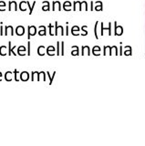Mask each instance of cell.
I'll list each match as a JSON object with an SVG mask.
<instances>
[{
    "mask_svg": "<svg viewBox=\"0 0 145 146\" xmlns=\"http://www.w3.org/2000/svg\"><path fill=\"white\" fill-rule=\"evenodd\" d=\"M37 34V28L35 26H28V39H30V37Z\"/></svg>",
    "mask_w": 145,
    "mask_h": 146,
    "instance_id": "obj_1",
    "label": "cell"
},
{
    "mask_svg": "<svg viewBox=\"0 0 145 146\" xmlns=\"http://www.w3.org/2000/svg\"><path fill=\"white\" fill-rule=\"evenodd\" d=\"M59 29L61 30V35H65V33H64V28H63L62 26H59L58 25V21H56L55 22V36H58L59 35Z\"/></svg>",
    "mask_w": 145,
    "mask_h": 146,
    "instance_id": "obj_2",
    "label": "cell"
},
{
    "mask_svg": "<svg viewBox=\"0 0 145 146\" xmlns=\"http://www.w3.org/2000/svg\"><path fill=\"white\" fill-rule=\"evenodd\" d=\"M56 9H58V10H61L62 8H61V4L59 1H53L52 2V10L55 11Z\"/></svg>",
    "mask_w": 145,
    "mask_h": 146,
    "instance_id": "obj_3",
    "label": "cell"
},
{
    "mask_svg": "<svg viewBox=\"0 0 145 146\" xmlns=\"http://www.w3.org/2000/svg\"><path fill=\"white\" fill-rule=\"evenodd\" d=\"M12 9L17 11L18 8H17V4L16 1H9L8 2V10L11 11Z\"/></svg>",
    "mask_w": 145,
    "mask_h": 146,
    "instance_id": "obj_4",
    "label": "cell"
},
{
    "mask_svg": "<svg viewBox=\"0 0 145 146\" xmlns=\"http://www.w3.org/2000/svg\"><path fill=\"white\" fill-rule=\"evenodd\" d=\"M20 80L22 81H28L29 80V73L28 71H23L20 73Z\"/></svg>",
    "mask_w": 145,
    "mask_h": 146,
    "instance_id": "obj_5",
    "label": "cell"
},
{
    "mask_svg": "<svg viewBox=\"0 0 145 146\" xmlns=\"http://www.w3.org/2000/svg\"><path fill=\"white\" fill-rule=\"evenodd\" d=\"M16 34L17 36H23L25 34V28L23 26H18L16 28Z\"/></svg>",
    "mask_w": 145,
    "mask_h": 146,
    "instance_id": "obj_6",
    "label": "cell"
},
{
    "mask_svg": "<svg viewBox=\"0 0 145 146\" xmlns=\"http://www.w3.org/2000/svg\"><path fill=\"white\" fill-rule=\"evenodd\" d=\"M10 31L11 33V36L14 35V28L12 26H7V27H5V36H7L8 35V32Z\"/></svg>",
    "mask_w": 145,
    "mask_h": 146,
    "instance_id": "obj_7",
    "label": "cell"
},
{
    "mask_svg": "<svg viewBox=\"0 0 145 146\" xmlns=\"http://www.w3.org/2000/svg\"><path fill=\"white\" fill-rule=\"evenodd\" d=\"M80 29L78 26H74V27H72V28H71V34H72L73 36H79L80 35Z\"/></svg>",
    "mask_w": 145,
    "mask_h": 146,
    "instance_id": "obj_8",
    "label": "cell"
},
{
    "mask_svg": "<svg viewBox=\"0 0 145 146\" xmlns=\"http://www.w3.org/2000/svg\"><path fill=\"white\" fill-rule=\"evenodd\" d=\"M27 7H28V1H21L19 3V10L26 11L27 10Z\"/></svg>",
    "mask_w": 145,
    "mask_h": 146,
    "instance_id": "obj_9",
    "label": "cell"
},
{
    "mask_svg": "<svg viewBox=\"0 0 145 146\" xmlns=\"http://www.w3.org/2000/svg\"><path fill=\"white\" fill-rule=\"evenodd\" d=\"M46 52L48 56H54L55 55V48L53 46H49V47H48Z\"/></svg>",
    "mask_w": 145,
    "mask_h": 146,
    "instance_id": "obj_10",
    "label": "cell"
},
{
    "mask_svg": "<svg viewBox=\"0 0 145 146\" xmlns=\"http://www.w3.org/2000/svg\"><path fill=\"white\" fill-rule=\"evenodd\" d=\"M63 9L65 11H70L71 10V3L69 1H66L63 4Z\"/></svg>",
    "mask_w": 145,
    "mask_h": 146,
    "instance_id": "obj_11",
    "label": "cell"
},
{
    "mask_svg": "<svg viewBox=\"0 0 145 146\" xmlns=\"http://www.w3.org/2000/svg\"><path fill=\"white\" fill-rule=\"evenodd\" d=\"M17 54L20 56H25L26 55V47L25 46H20L18 47L17 49Z\"/></svg>",
    "mask_w": 145,
    "mask_h": 146,
    "instance_id": "obj_12",
    "label": "cell"
},
{
    "mask_svg": "<svg viewBox=\"0 0 145 146\" xmlns=\"http://www.w3.org/2000/svg\"><path fill=\"white\" fill-rule=\"evenodd\" d=\"M43 7H42V10L43 11H49L50 10V5L48 1H43Z\"/></svg>",
    "mask_w": 145,
    "mask_h": 146,
    "instance_id": "obj_13",
    "label": "cell"
},
{
    "mask_svg": "<svg viewBox=\"0 0 145 146\" xmlns=\"http://www.w3.org/2000/svg\"><path fill=\"white\" fill-rule=\"evenodd\" d=\"M38 28H39V29H41V30H39V31H38V35L39 36H46L47 35V28H46L45 26H40Z\"/></svg>",
    "mask_w": 145,
    "mask_h": 146,
    "instance_id": "obj_14",
    "label": "cell"
},
{
    "mask_svg": "<svg viewBox=\"0 0 145 146\" xmlns=\"http://www.w3.org/2000/svg\"><path fill=\"white\" fill-rule=\"evenodd\" d=\"M45 49L46 48L44 46H39L38 48V54L39 56H44L45 55Z\"/></svg>",
    "mask_w": 145,
    "mask_h": 146,
    "instance_id": "obj_15",
    "label": "cell"
},
{
    "mask_svg": "<svg viewBox=\"0 0 145 146\" xmlns=\"http://www.w3.org/2000/svg\"><path fill=\"white\" fill-rule=\"evenodd\" d=\"M12 74H13V72L7 71V72L5 73V80H7V81H11L12 80Z\"/></svg>",
    "mask_w": 145,
    "mask_h": 146,
    "instance_id": "obj_16",
    "label": "cell"
},
{
    "mask_svg": "<svg viewBox=\"0 0 145 146\" xmlns=\"http://www.w3.org/2000/svg\"><path fill=\"white\" fill-rule=\"evenodd\" d=\"M86 52L87 55H90V47L89 46H82V55L84 56Z\"/></svg>",
    "mask_w": 145,
    "mask_h": 146,
    "instance_id": "obj_17",
    "label": "cell"
},
{
    "mask_svg": "<svg viewBox=\"0 0 145 146\" xmlns=\"http://www.w3.org/2000/svg\"><path fill=\"white\" fill-rule=\"evenodd\" d=\"M0 55L1 56L7 55V47L6 46H1L0 47Z\"/></svg>",
    "mask_w": 145,
    "mask_h": 146,
    "instance_id": "obj_18",
    "label": "cell"
},
{
    "mask_svg": "<svg viewBox=\"0 0 145 146\" xmlns=\"http://www.w3.org/2000/svg\"><path fill=\"white\" fill-rule=\"evenodd\" d=\"M35 6H36V1H34V3H33V5L32 6H30V3L28 1V8H29V15L32 14V12H33V9H34Z\"/></svg>",
    "mask_w": 145,
    "mask_h": 146,
    "instance_id": "obj_19",
    "label": "cell"
},
{
    "mask_svg": "<svg viewBox=\"0 0 145 146\" xmlns=\"http://www.w3.org/2000/svg\"><path fill=\"white\" fill-rule=\"evenodd\" d=\"M47 74H48V76L49 77V85H51L52 82H53V80H54V77H55L56 75V71H54L53 72V74H52V76H50V74H49V72H47Z\"/></svg>",
    "mask_w": 145,
    "mask_h": 146,
    "instance_id": "obj_20",
    "label": "cell"
},
{
    "mask_svg": "<svg viewBox=\"0 0 145 146\" xmlns=\"http://www.w3.org/2000/svg\"><path fill=\"white\" fill-rule=\"evenodd\" d=\"M6 6H7L6 2H4V1H0V11L6 10Z\"/></svg>",
    "mask_w": 145,
    "mask_h": 146,
    "instance_id": "obj_21",
    "label": "cell"
},
{
    "mask_svg": "<svg viewBox=\"0 0 145 146\" xmlns=\"http://www.w3.org/2000/svg\"><path fill=\"white\" fill-rule=\"evenodd\" d=\"M30 47H31V44H30V41L28 40V51H27V54H28V56H30V54H31V50H30Z\"/></svg>",
    "mask_w": 145,
    "mask_h": 146,
    "instance_id": "obj_22",
    "label": "cell"
},
{
    "mask_svg": "<svg viewBox=\"0 0 145 146\" xmlns=\"http://www.w3.org/2000/svg\"><path fill=\"white\" fill-rule=\"evenodd\" d=\"M59 47H60V42H57V53H56V54H57V55L58 56H59L60 55V51H59Z\"/></svg>",
    "mask_w": 145,
    "mask_h": 146,
    "instance_id": "obj_23",
    "label": "cell"
},
{
    "mask_svg": "<svg viewBox=\"0 0 145 146\" xmlns=\"http://www.w3.org/2000/svg\"><path fill=\"white\" fill-rule=\"evenodd\" d=\"M60 45H61V50H60V55H64V42H60Z\"/></svg>",
    "mask_w": 145,
    "mask_h": 146,
    "instance_id": "obj_24",
    "label": "cell"
},
{
    "mask_svg": "<svg viewBox=\"0 0 145 146\" xmlns=\"http://www.w3.org/2000/svg\"><path fill=\"white\" fill-rule=\"evenodd\" d=\"M17 74H18V71H17V70H14V78H15V80H16V81H19V80H18V78H17Z\"/></svg>",
    "mask_w": 145,
    "mask_h": 146,
    "instance_id": "obj_25",
    "label": "cell"
},
{
    "mask_svg": "<svg viewBox=\"0 0 145 146\" xmlns=\"http://www.w3.org/2000/svg\"><path fill=\"white\" fill-rule=\"evenodd\" d=\"M48 28H49V35H50V36H54V35H55V33H53V32H52V25L51 24L48 25Z\"/></svg>",
    "mask_w": 145,
    "mask_h": 146,
    "instance_id": "obj_26",
    "label": "cell"
},
{
    "mask_svg": "<svg viewBox=\"0 0 145 146\" xmlns=\"http://www.w3.org/2000/svg\"><path fill=\"white\" fill-rule=\"evenodd\" d=\"M79 54H80V53H79V49H77V50H72V51H71V55L72 56H78L79 55Z\"/></svg>",
    "mask_w": 145,
    "mask_h": 146,
    "instance_id": "obj_27",
    "label": "cell"
},
{
    "mask_svg": "<svg viewBox=\"0 0 145 146\" xmlns=\"http://www.w3.org/2000/svg\"><path fill=\"white\" fill-rule=\"evenodd\" d=\"M11 49H12L11 48V41H9L8 42V55L9 56H11V54H12L11 53Z\"/></svg>",
    "mask_w": 145,
    "mask_h": 146,
    "instance_id": "obj_28",
    "label": "cell"
},
{
    "mask_svg": "<svg viewBox=\"0 0 145 146\" xmlns=\"http://www.w3.org/2000/svg\"><path fill=\"white\" fill-rule=\"evenodd\" d=\"M3 29H4V28H3V25H2V23H1V27H0V35L1 36H3L5 33H4V31H3Z\"/></svg>",
    "mask_w": 145,
    "mask_h": 146,
    "instance_id": "obj_29",
    "label": "cell"
},
{
    "mask_svg": "<svg viewBox=\"0 0 145 146\" xmlns=\"http://www.w3.org/2000/svg\"><path fill=\"white\" fill-rule=\"evenodd\" d=\"M35 75H36V71H32L31 72V80L34 81L35 80Z\"/></svg>",
    "mask_w": 145,
    "mask_h": 146,
    "instance_id": "obj_30",
    "label": "cell"
},
{
    "mask_svg": "<svg viewBox=\"0 0 145 146\" xmlns=\"http://www.w3.org/2000/svg\"><path fill=\"white\" fill-rule=\"evenodd\" d=\"M98 23H99V22H96V26H95V36H96V38H99L98 34H97V27H98Z\"/></svg>",
    "mask_w": 145,
    "mask_h": 146,
    "instance_id": "obj_31",
    "label": "cell"
},
{
    "mask_svg": "<svg viewBox=\"0 0 145 146\" xmlns=\"http://www.w3.org/2000/svg\"><path fill=\"white\" fill-rule=\"evenodd\" d=\"M88 28L87 26H85V27H82V30H83V31H84V28ZM86 35H88V32L85 31V32H84V33L82 34V36H86Z\"/></svg>",
    "mask_w": 145,
    "mask_h": 146,
    "instance_id": "obj_32",
    "label": "cell"
},
{
    "mask_svg": "<svg viewBox=\"0 0 145 146\" xmlns=\"http://www.w3.org/2000/svg\"><path fill=\"white\" fill-rule=\"evenodd\" d=\"M67 28V31H66V35L68 36V35H69V26H68V23H67V28Z\"/></svg>",
    "mask_w": 145,
    "mask_h": 146,
    "instance_id": "obj_33",
    "label": "cell"
},
{
    "mask_svg": "<svg viewBox=\"0 0 145 146\" xmlns=\"http://www.w3.org/2000/svg\"><path fill=\"white\" fill-rule=\"evenodd\" d=\"M2 76H3V74H2V73L0 72V81L2 80Z\"/></svg>",
    "mask_w": 145,
    "mask_h": 146,
    "instance_id": "obj_34",
    "label": "cell"
}]
</instances>
